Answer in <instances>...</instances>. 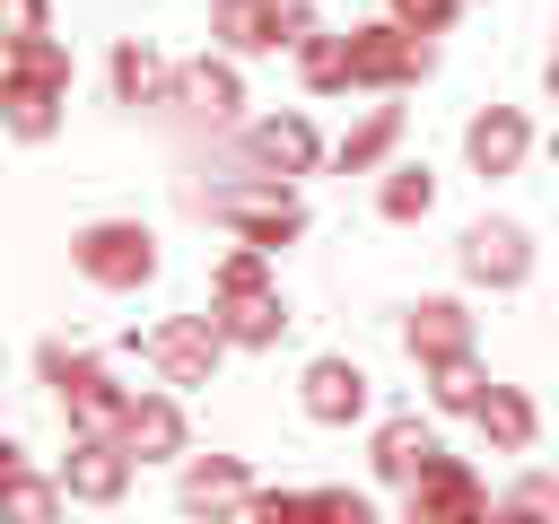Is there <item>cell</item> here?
I'll return each mask as SVG.
<instances>
[{
  "mask_svg": "<svg viewBox=\"0 0 559 524\" xmlns=\"http://www.w3.org/2000/svg\"><path fill=\"white\" fill-rule=\"evenodd\" d=\"M192 210H201V218H218V227H227V236H245V245H271V253L306 236V201H297V183H288V175H253V166H245V175H227V183H201V192H192Z\"/></svg>",
  "mask_w": 559,
  "mask_h": 524,
  "instance_id": "1",
  "label": "cell"
},
{
  "mask_svg": "<svg viewBox=\"0 0 559 524\" xmlns=\"http://www.w3.org/2000/svg\"><path fill=\"white\" fill-rule=\"evenodd\" d=\"M35 376L44 393L61 402L70 428H96V437H122V410H131V384H114V367L96 349H70V341H44L35 349Z\"/></svg>",
  "mask_w": 559,
  "mask_h": 524,
  "instance_id": "2",
  "label": "cell"
},
{
  "mask_svg": "<svg viewBox=\"0 0 559 524\" xmlns=\"http://www.w3.org/2000/svg\"><path fill=\"white\" fill-rule=\"evenodd\" d=\"M70 271L87 288H105V297H131V288L157 279V227H140V218H87L70 236Z\"/></svg>",
  "mask_w": 559,
  "mask_h": 524,
  "instance_id": "3",
  "label": "cell"
},
{
  "mask_svg": "<svg viewBox=\"0 0 559 524\" xmlns=\"http://www.w3.org/2000/svg\"><path fill=\"white\" fill-rule=\"evenodd\" d=\"M437 70V44L402 17H376V26H349V87L367 96H393V87H419Z\"/></svg>",
  "mask_w": 559,
  "mask_h": 524,
  "instance_id": "4",
  "label": "cell"
},
{
  "mask_svg": "<svg viewBox=\"0 0 559 524\" xmlns=\"http://www.w3.org/2000/svg\"><path fill=\"white\" fill-rule=\"evenodd\" d=\"M166 114H175V122H192V131H227V122H245V70H236V52L175 61Z\"/></svg>",
  "mask_w": 559,
  "mask_h": 524,
  "instance_id": "5",
  "label": "cell"
},
{
  "mask_svg": "<svg viewBox=\"0 0 559 524\" xmlns=\"http://www.w3.org/2000/svg\"><path fill=\"white\" fill-rule=\"evenodd\" d=\"M227 349H236V341L218 332V314H166V323H148V332H140V358H148L175 393H183V384H210Z\"/></svg>",
  "mask_w": 559,
  "mask_h": 524,
  "instance_id": "6",
  "label": "cell"
},
{
  "mask_svg": "<svg viewBox=\"0 0 559 524\" xmlns=\"http://www.w3.org/2000/svg\"><path fill=\"white\" fill-rule=\"evenodd\" d=\"M306 26H314V0H218V9H210L218 52H236V61H253V52H297Z\"/></svg>",
  "mask_w": 559,
  "mask_h": 524,
  "instance_id": "7",
  "label": "cell"
},
{
  "mask_svg": "<svg viewBox=\"0 0 559 524\" xmlns=\"http://www.w3.org/2000/svg\"><path fill=\"white\" fill-rule=\"evenodd\" d=\"M498 498H489V480L463 463V454H428L419 463V480L402 489V515L411 524H463V515H489Z\"/></svg>",
  "mask_w": 559,
  "mask_h": 524,
  "instance_id": "8",
  "label": "cell"
},
{
  "mask_svg": "<svg viewBox=\"0 0 559 524\" xmlns=\"http://www.w3.org/2000/svg\"><path fill=\"white\" fill-rule=\"evenodd\" d=\"M236 148H245L253 175H288V183L323 166V131H314L297 105H288V114H253V122H236Z\"/></svg>",
  "mask_w": 559,
  "mask_h": 524,
  "instance_id": "9",
  "label": "cell"
},
{
  "mask_svg": "<svg viewBox=\"0 0 559 524\" xmlns=\"http://www.w3.org/2000/svg\"><path fill=\"white\" fill-rule=\"evenodd\" d=\"M454 262H463V279H472V288L507 297V288H524V279H533V236H524L515 218H472V227H463V245H454Z\"/></svg>",
  "mask_w": 559,
  "mask_h": 524,
  "instance_id": "10",
  "label": "cell"
},
{
  "mask_svg": "<svg viewBox=\"0 0 559 524\" xmlns=\"http://www.w3.org/2000/svg\"><path fill=\"white\" fill-rule=\"evenodd\" d=\"M131 472H140V454H131L122 437L70 428V454H61V489H70L79 507H122V498H131Z\"/></svg>",
  "mask_w": 559,
  "mask_h": 524,
  "instance_id": "11",
  "label": "cell"
},
{
  "mask_svg": "<svg viewBox=\"0 0 559 524\" xmlns=\"http://www.w3.org/2000/svg\"><path fill=\"white\" fill-rule=\"evenodd\" d=\"M297 402H306V419H314V428H349V419H367L376 384H367V367H358V358H306Z\"/></svg>",
  "mask_w": 559,
  "mask_h": 524,
  "instance_id": "12",
  "label": "cell"
},
{
  "mask_svg": "<svg viewBox=\"0 0 559 524\" xmlns=\"http://www.w3.org/2000/svg\"><path fill=\"white\" fill-rule=\"evenodd\" d=\"M463 157H472L480 183H498V175H515V166L533 157V122H524L515 105H480V114L463 122Z\"/></svg>",
  "mask_w": 559,
  "mask_h": 524,
  "instance_id": "13",
  "label": "cell"
},
{
  "mask_svg": "<svg viewBox=\"0 0 559 524\" xmlns=\"http://www.w3.org/2000/svg\"><path fill=\"white\" fill-rule=\"evenodd\" d=\"M402 349H411L419 367L463 358V349H472V306H463V297H411V306H402Z\"/></svg>",
  "mask_w": 559,
  "mask_h": 524,
  "instance_id": "14",
  "label": "cell"
},
{
  "mask_svg": "<svg viewBox=\"0 0 559 524\" xmlns=\"http://www.w3.org/2000/svg\"><path fill=\"white\" fill-rule=\"evenodd\" d=\"M122 445H131L140 463H183V445H192L183 402H175V393H131V410H122Z\"/></svg>",
  "mask_w": 559,
  "mask_h": 524,
  "instance_id": "15",
  "label": "cell"
},
{
  "mask_svg": "<svg viewBox=\"0 0 559 524\" xmlns=\"http://www.w3.org/2000/svg\"><path fill=\"white\" fill-rule=\"evenodd\" d=\"M61 105H70V87H52V79H26V70H0V122H9V140H52L61 131Z\"/></svg>",
  "mask_w": 559,
  "mask_h": 524,
  "instance_id": "16",
  "label": "cell"
},
{
  "mask_svg": "<svg viewBox=\"0 0 559 524\" xmlns=\"http://www.w3.org/2000/svg\"><path fill=\"white\" fill-rule=\"evenodd\" d=\"M210 314H218V332L236 349H280V332H288L280 288H227V297H210Z\"/></svg>",
  "mask_w": 559,
  "mask_h": 524,
  "instance_id": "17",
  "label": "cell"
},
{
  "mask_svg": "<svg viewBox=\"0 0 559 524\" xmlns=\"http://www.w3.org/2000/svg\"><path fill=\"white\" fill-rule=\"evenodd\" d=\"M472 428H480V445H489V454H533L542 410H533V393H524V384H489V393H480V410H472Z\"/></svg>",
  "mask_w": 559,
  "mask_h": 524,
  "instance_id": "18",
  "label": "cell"
},
{
  "mask_svg": "<svg viewBox=\"0 0 559 524\" xmlns=\"http://www.w3.org/2000/svg\"><path fill=\"white\" fill-rule=\"evenodd\" d=\"M367 454H376V480H384V489H411V480H419V463L437 454V428H428L419 410H393V419L376 428V445H367Z\"/></svg>",
  "mask_w": 559,
  "mask_h": 524,
  "instance_id": "19",
  "label": "cell"
},
{
  "mask_svg": "<svg viewBox=\"0 0 559 524\" xmlns=\"http://www.w3.org/2000/svg\"><path fill=\"white\" fill-rule=\"evenodd\" d=\"M402 148V105H367V122H349V140L332 148L341 175H384V157Z\"/></svg>",
  "mask_w": 559,
  "mask_h": 524,
  "instance_id": "20",
  "label": "cell"
},
{
  "mask_svg": "<svg viewBox=\"0 0 559 524\" xmlns=\"http://www.w3.org/2000/svg\"><path fill=\"white\" fill-rule=\"evenodd\" d=\"M288 61H297V79H306L314 96H349V35H341V26H306Z\"/></svg>",
  "mask_w": 559,
  "mask_h": 524,
  "instance_id": "21",
  "label": "cell"
},
{
  "mask_svg": "<svg viewBox=\"0 0 559 524\" xmlns=\"http://www.w3.org/2000/svg\"><path fill=\"white\" fill-rule=\"evenodd\" d=\"M105 79H114V105H166V87H175V70L148 52V44H114V61H105Z\"/></svg>",
  "mask_w": 559,
  "mask_h": 524,
  "instance_id": "22",
  "label": "cell"
},
{
  "mask_svg": "<svg viewBox=\"0 0 559 524\" xmlns=\"http://www.w3.org/2000/svg\"><path fill=\"white\" fill-rule=\"evenodd\" d=\"M175 498H183V507H245V498H253V480H245V463H236V454H192V463H183V480H175Z\"/></svg>",
  "mask_w": 559,
  "mask_h": 524,
  "instance_id": "23",
  "label": "cell"
},
{
  "mask_svg": "<svg viewBox=\"0 0 559 524\" xmlns=\"http://www.w3.org/2000/svg\"><path fill=\"white\" fill-rule=\"evenodd\" d=\"M437 210V175L428 166H384V183H376V218L384 227H419Z\"/></svg>",
  "mask_w": 559,
  "mask_h": 524,
  "instance_id": "24",
  "label": "cell"
},
{
  "mask_svg": "<svg viewBox=\"0 0 559 524\" xmlns=\"http://www.w3.org/2000/svg\"><path fill=\"white\" fill-rule=\"evenodd\" d=\"M480 393H489V367H480L472 349L428 367V410H445V419H472V410H480Z\"/></svg>",
  "mask_w": 559,
  "mask_h": 524,
  "instance_id": "25",
  "label": "cell"
},
{
  "mask_svg": "<svg viewBox=\"0 0 559 524\" xmlns=\"http://www.w3.org/2000/svg\"><path fill=\"white\" fill-rule=\"evenodd\" d=\"M0 498H9V515H26V524H52L70 489H44V480L26 472V445H0Z\"/></svg>",
  "mask_w": 559,
  "mask_h": 524,
  "instance_id": "26",
  "label": "cell"
},
{
  "mask_svg": "<svg viewBox=\"0 0 559 524\" xmlns=\"http://www.w3.org/2000/svg\"><path fill=\"white\" fill-rule=\"evenodd\" d=\"M227 288H271V245L236 236V253H218V271H210V297H227Z\"/></svg>",
  "mask_w": 559,
  "mask_h": 524,
  "instance_id": "27",
  "label": "cell"
},
{
  "mask_svg": "<svg viewBox=\"0 0 559 524\" xmlns=\"http://www.w3.org/2000/svg\"><path fill=\"white\" fill-rule=\"evenodd\" d=\"M498 515H559V480L550 472H524L515 489H498Z\"/></svg>",
  "mask_w": 559,
  "mask_h": 524,
  "instance_id": "28",
  "label": "cell"
},
{
  "mask_svg": "<svg viewBox=\"0 0 559 524\" xmlns=\"http://www.w3.org/2000/svg\"><path fill=\"white\" fill-rule=\"evenodd\" d=\"M384 9H393L402 26H419V35H437V26H445V17L463 9V0H384Z\"/></svg>",
  "mask_w": 559,
  "mask_h": 524,
  "instance_id": "29",
  "label": "cell"
},
{
  "mask_svg": "<svg viewBox=\"0 0 559 524\" xmlns=\"http://www.w3.org/2000/svg\"><path fill=\"white\" fill-rule=\"evenodd\" d=\"M550 157H559V140H550Z\"/></svg>",
  "mask_w": 559,
  "mask_h": 524,
  "instance_id": "30",
  "label": "cell"
}]
</instances>
